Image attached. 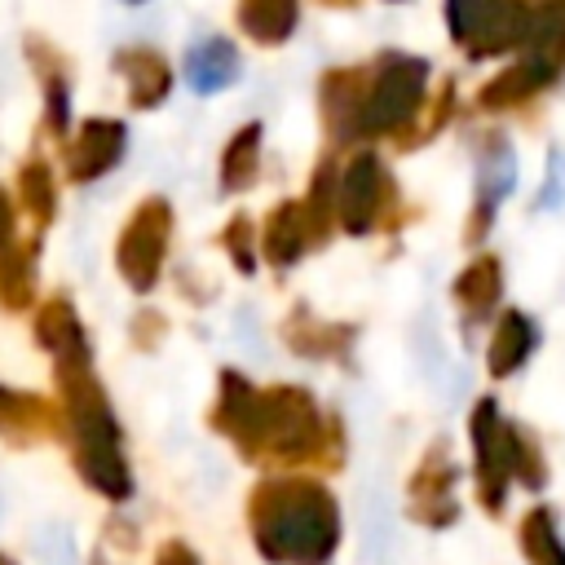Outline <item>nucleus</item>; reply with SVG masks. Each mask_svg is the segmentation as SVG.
<instances>
[{"label":"nucleus","mask_w":565,"mask_h":565,"mask_svg":"<svg viewBox=\"0 0 565 565\" xmlns=\"http://www.w3.org/2000/svg\"><path fill=\"white\" fill-rule=\"evenodd\" d=\"M207 428L252 468H344V424L300 384H252L243 371H216Z\"/></svg>","instance_id":"1"},{"label":"nucleus","mask_w":565,"mask_h":565,"mask_svg":"<svg viewBox=\"0 0 565 565\" xmlns=\"http://www.w3.org/2000/svg\"><path fill=\"white\" fill-rule=\"evenodd\" d=\"M247 534L265 565H331L344 521L335 494L305 472H278L247 494Z\"/></svg>","instance_id":"2"},{"label":"nucleus","mask_w":565,"mask_h":565,"mask_svg":"<svg viewBox=\"0 0 565 565\" xmlns=\"http://www.w3.org/2000/svg\"><path fill=\"white\" fill-rule=\"evenodd\" d=\"M53 384L62 402V441L71 446V463L79 481L106 503L132 499V463L124 450V424L106 397V384L88 362H53Z\"/></svg>","instance_id":"3"},{"label":"nucleus","mask_w":565,"mask_h":565,"mask_svg":"<svg viewBox=\"0 0 565 565\" xmlns=\"http://www.w3.org/2000/svg\"><path fill=\"white\" fill-rule=\"evenodd\" d=\"M428 75H433L428 62L415 53H380L358 115V141H380V137L397 141L415 124L428 97Z\"/></svg>","instance_id":"4"},{"label":"nucleus","mask_w":565,"mask_h":565,"mask_svg":"<svg viewBox=\"0 0 565 565\" xmlns=\"http://www.w3.org/2000/svg\"><path fill=\"white\" fill-rule=\"evenodd\" d=\"M406 221V203L397 194L393 172L375 150H353L335 181V225L353 238L397 230Z\"/></svg>","instance_id":"5"},{"label":"nucleus","mask_w":565,"mask_h":565,"mask_svg":"<svg viewBox=\"0 0 565 565\" xmlns=\"http://www.w3.org/2000/svg\"><path fill=\"white\" fill-rule=\"evenodd\" d=\"M530 0H441L446 31L472 62L516 53L530 31Z\"/></svg>","instance_id":"6"},{"label":"nucleus","mask_w":565,"mask_h":565,"mask_svg":"<svg viewBox=\"0 0 565 565\" xmlns=\"http://www.w3.org/2000/svg\"><path fill=\"white\" fill-rule=\"evenodd\" d=\"M168 243H172V203L163 194H146L115 238V274L124 278L128 291L146 296L159 287Z\"/></svg>","instance_id":"7"},{"label":"nucleus","mask_w":565,"mask_h":565,"mask_svg":"<svg viewBox=\"0 0 565 565\" xmlns=\"http://www.w3.org/2000/svg\"><path fill=\"white\" fill-rule=\"evenodd\" d=\"M508 415L499 411L494 397H477L468 411V441H472V481H477V503L486 516H503L512 468H508Z\"/></svg>","instance_id":"8"},{"label":"nucleus","mask_w":565,"mask_h":565,"mask_svg":"<svg viewBox=\"0 0 565 565\" xmlns=\"http://www.w3.org/2000/svg\"><path fill=\"white\" fill-rule=\"evenodd\" d=\"M455 481H459V468L450 459V441L433 437L406 477V516L415 525H428V530H450L459 521Z\"/></svg>","instance_id":"9"},{"label":"nucleus","mask_w":565,"mask_h":565,"mask_svg":"<svg viewBox=\"0 0 565 565\" xmlns=\"http://www.w3.org/2000/svg\"><path fill=\"white\" fill-rule=\"evenodd\" d=\"M516 185V154H512V141L490 128L481 132L477 141V181H472V207H468V221H463V247H481L490 225H494V212L499 203L512 194Z\"/></svg>","instance_id":"10"},{"label":"nucleus","mask_w":565,"mask_h":565,"mask_svg":"<svg viewBox=\"0 0 565 565\" xmlns=\"http://www.w3.org/2000/svg\"><path fill=\"white\" fill-rule=\"evenodd\" d=\"M35 256H40V238L18 234V203L0 185V305L9 313L35 305Z\"/></svg>","instance_id":"11"},{"label":"nucleus","mask_w":565,"mask_h":565,"mask_svg":"<svg viewBox=\"0 0 565 565\" xmlns=\"http://www.w3.org/2000/svg\"><path fill=\"white\" fill-rule=\"evenodd\" d=\"M124 146H128V128H124V119L88 115V119L62 141V168H66V181L88 185V181L106 177V172L124 159Z\"/></svg>","instance_id":"12"},{"label":"nucleus","mask_w":565,"mask_h":565,"mask_svg":"<svg viewBox=\"0 0 565 565\" xmlns=\"http://www.w3.org/2000/svg\"><path fill=\"white\" fill-rule=\"evenodd\" d=\"M62 402L31 393V388H13L0 380V441L4 446H40V441H62Z\"/></svg>","instance_id":"13"},{"label":"nucleus","mask_w":565,"mask_h":565,"mask_svg":"<svg viewBox=\"0 0 565 565\" xmlns=\"http://www.w3.org/2000/svg\"><path fill=\"white\" fill-rule=\"evenodd\" d=\"M366 84H371V62L322 71L318 115H322V128H327L331 146H353L358 141V115H362V102H366Z\"/></svg>","instance_id":"14"},{"label":"nucleus","mask_w":565,"mask_h":565,"mask_svg":"<svg viewBox=\"0 0 565 565\" xmlns=\"http://www.w3.org/2000/svg\"><path fill=\"white\" fill-rule=\"evenodd\" d=\"M278 335H282V344H287L296 358H309V362H344V366H349L362 327H358V322L318 318L309 305H291V313H287L282 327H278Z\"/></svg>","instance_id":"15"},{"label":"nucleus","mask_w":565,"mask_h":565,"mask_svg":"<svg viewBox=\"0 0 565 565\" xmlns=\"http://www.w3.org/2000/svg\"><path fill=\"white\" fill-rule=\"evenodd\" d=\"M313 230H309V216H305V203L300 199H278L260 230H256V252L269 269H291L300 265L309 252H313Z\"/></svg>","instance_id":"16"},{"label":"nucleus","mask_w":565,"mask_h":565,"mask_svg":"<svg viewBox=\"0 0 565 565\" xmlns=\"http://www.w3.org/2000/svg\"><path fill=\"white\" fill-rule=\"evenodd\" d=\"M26 62L40 79V97H44V132L53 141H66V128H71V66H66V53L44 40V35H26Z\"/></svg>","instance_id":"17"},{"label":"nucleus","mask_w":565,"mask_h":565,"mask_svg":"<svg viewBox=\"0 0 565 565\" xmlns=\"http://www.w3.org/2000/svg\"><path fill=\"white\" fill-rule=\"evenodd\" d=\"M31 335L35 344L53 358V362H88L93 358V344L84 335V322H79V309L66 291H53L49 300L35 305V318H31Z\"/></svg>","instance_id":"18"},{"label":"nucleus","mask_w":565,"mask_h":565,"mask_svg":"<svg viewBox=\"0 0 565 565\" xmlns=\"http://www.w3.org/2000/svg\"><path fill=\"white\" fill-rule=\"evenodd\" d=\"M110 66H115V75H124L128 106L132 110H154V106L168 102V93H172V66H168V57L159 49H150V44L119 49L110 57Z\"/></svg>","instance_id":"19"},{"label":"nucleus","mask_w":565,"mask_h":565,"mask_svg":"<svg viewBox=\"0 0 565 565\" xmlns=\"http://www.w3.org/2000/svg\"><path fill=\"white\" fill-rule=\"evenodd\" d=\"M516 53L547 84H556L565 75V0H539L530 9V31H525Z\"/></svg>","instance_id":"20"},{"label":"nucleus","mask_w":565,"mask_h":565,"mask_svg":"<svg viewBox=\"0 0 565 565\" xmlns=\"http://www.w3.org/2000/svg\"><path fill=\"white\" fill-rule=\"evenodd\" d=\"M450 296L463 313V327H477L486 322L494 309H499V296H503V260L494 252H477L450 282Z\"/></svg>","instance_id":"21"},{"label":"nucleus","mask_w":565,"mask_h":565,"mask_svg":"<svg viewBox=\"0 0 565 565\" xmlns=\"http://www.w3.org/2000/svg\"><path fill=\"white\" fill-rule=\"evenodd\" d=\"M534 349H539L534 318L525 309H503L499 322H494V335L486 344V371H490V380H512L530 362Z\"/></svg>","instance_id":"22"},{"label":"nucleus","mask_w":565,"mask_h":565,"mask_svg":"<svg viewBox=\"0 0 565 565\" xmlns=\"http://www.w3.org/2000/svg\"><path fill=\"white\" fill-rule=\"evenodd\" d=\"M18 212L31 221V234L44 238V230L57 221V181H53V163L44 154H26L18 168Z\"/></svg>","instance_id":"23"},{"label":"nucleus","mask_w":565,"mask_h":565,"mask_svg":"<svg viewBox=\"0 0 565 565\" xmlns=\"http://www.w3.org/2000/svg\"><path fill=\"white\" fill-rule=\"evenodd\" d=\"M552 84L530 66V62H512V66H503L499 75H490L481 88H477V110H486V115H508V110H521V106H530L539 93H547Z\"/></svg>","instance_id":"24"},{"label":"nucleus","mask_w":565,"mask_h":565,"mask_svg":"<svg viewBox=\"0 0 565 565\" xmlns=\"http://www.w3.org/2000/svg\"><path fill=\"white\" fill-rule=\"evenodd\" d=\"M238 31L260 44V49H278L296 35L300 26V0H238L234 9Z\"/></svg>","instance_id":"25"},{"label":"nucleus","mask_w":565,"mask_h":565,"mask_svg":"<svg viewBox=\"0 0 565 565\" xmlns=\"http://www.w3.org/2000/svg\"><path fill=\"white\" fill-rule=\"evenodd\" d=\"M238 71H243L238 49L225 35H207V40L190 44V53H185V79L194 93H221L238 79Z\"/></svg>","instance_id":"26"},{"label":"nucleus","mask_w":565,"mask_h":565,"mask_svg":"<svg viewBox=\"0 0 565 565\" xmlns=\"http://www.w3.org/2000/svg\"><path fill=\"white\" fill-rule=\"evenodd\" d=\"M260 141H265V124L247 119L243 128L230 132V141L221 146V190L225 194H243L256 185L260 177Z\"/></svg>","instance_id":"27"},{"label":"nucleus","mask_w":565,"mask_h":565,"mask_svg":"<svg viewBox=\"0 0 565 565\" xmlns=\"http://www.w3.org/2000/svg\"><path fill=\"white\" fill-rule=\"evenodd\" d=\"M516 543L525 565H565V539L556 525V512L547 503H534L516 521Z\"/></svg>","instance_id":"28"},{"label":"nucleus","mask_w":565,"mask_h":565,"mask_svg":"<svg viewBox=\"0 0 565 565\" xmlns=\"http://www.w3.org/2000/svg\"><path fill=\"white\" fill-rule=\"evenodd\" d=\"M335 181H340V168H335V154H322L313 177H309V190H305V216H309V230H313V243H331V234L340 230L335 225Z\"/></svg>","instance_id":"29"},{"label":"nucleus","mask_w":565,"mask_h":565,"mask_svg":"<svg viewBox=\"0 0 565 565\" xmlns=\"http://www.w3.org/2000/svg\"><path fill=\"white\" fill-rule=\"evenodd\" d=\"M455 102H459V93H455V79L450 75H441V84L437 88H428V97H424V106H419V115H415V124L393 141L397 150H419V146H428L450 119H455Z\"/></svg>","instance_id":"30"},{"label":"nucleus","mask_w":565,"mask_h":565,"mask_svg":"<svg viewBox=\"0 0 565 565\" xmlns=\"http://www.w3.org/2000/svg\"><path fill=\"white\" fill-rule=\"evenodd\" d=\"M508 468H512V481L525 486V490H543L547 486V459H543V446L534 433H525L516 419L508 424Z\"/></svg>","instance_id":"31"},{"label":"nucleus","mask_w":565,"mask_h":565,"mask_svg":"<svg viewBox=\"0 0 565 565\" xmlns=\"http://www.w3.org/2000/svg\"><path fill=\"white\" fill-rule=\"evenodd\" d=\"M216 247L230 256V265L238 269V274H256L260 269V252H256V221L247 216V212H234L225 225H221V234H216Z\"/></svg>","instance_id":"32"},{"label":"nucleus","mask_w":565,"mask_h":565,"mask_svg":"<svg viewBox=\"0 0 565 565\" xmlns=\"http://www.w3.org/2000/svg\"><path fill=\"white\" fill-rule=\"evenodd\" d=\"M163 335H168V318H163L159 309H137V313L128 318V344H132L137 353H154V349L163 344Z\"/></svg>","instance_id":"33"},{"label":"nucleus","mask_w":565,"mask_h":565,"mask_svg":"<svg viewBox=\"0 0 565 565\" xmlns=\"http://www.w3.org/2000/svg\"><path fill=\"white\" fill-rule=\"evenodd\" d=\"M154 565H203V561H199V552L185 539H163L154 547Z\"/></svg>","instance_id":"34"},{"label":"nucleus","mask_w":565,"mask_h":565,"mask_svg":"<svg viewBox=\"0 0 565 565\" xmlns=\"http://www.w3.org/2000/svg\"><path fill=\"white\" fill-rule=\"evenodd\" d=\"M88 565H115V561H110V556H106V547H102V543H97V547H93V552H88Z\"/></svg>","instance_id":"35"},{"label":"nucleus","mask_w":565,"mask_h":565,"mask_svg":"<svg viewBox=\"0 0 565 565\" xmlns=\"http://www.w3.org/2000/svg\"><path fill=\"white\" fill-rule=\"evenodd\" d=\"M322 4H327V9H353L358 0H322Z\"/></svg>","instance_id":"36"},{"label":"nucleus","mask_w":565,"mask_h":565,"mask_svg":"<svg viewBox=\"0 0 565 565\" xmlns=\"http://www.w3.org/2000/svg\"><path fill=\"white\" fill-rule=\"evenodd\" d=\"M0 565H18V561H13V556H9V552H0Z\"/></svg>","instance_id":"37"},{"label":"nucleus","mask_w":565,"mask_h":565,"mask_svg":"<svg viewBox=\"0 0 565 565\" xmlns=\"http://www.w3.org/2000/svg\"><path fill=\"white\" fill-rule=\"evenodd\" d=\"M124 4H146V0H124Z\"/></svg>","instance_id":"38"},{"label":"nucleus","mask_w":565,"mask_h":565,"mask_svg":"<svg viewBox=\"0 0 565 565\" xmlns=\"http://www.w3.org/2000/svg\"><path fill=\"white\" fill-rule=\"evenodd\" d=\"M530 4H539V0H530Z\"/></svg>","instance_id":"39"}]
</instances>
